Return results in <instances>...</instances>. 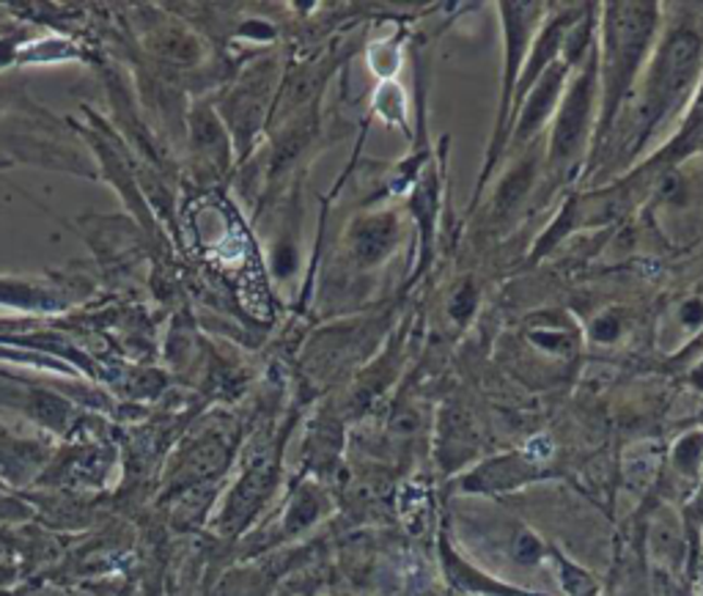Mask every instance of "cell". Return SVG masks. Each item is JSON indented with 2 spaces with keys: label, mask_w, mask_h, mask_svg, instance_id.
<instances>
[{
  "label": "cell",
  "mask_w": 703,
  "mask_h": 596,
  "mask_svg": "<svg viewBox=\"0 0 703 596\" xmlns=\"http://www.w3.org/2000/svg\"><path fill=\"white\" fill-rule=\"evenodd\" d=\"M654 28V7H610L607 14V36H605V88H607V115L610 119L621 99L623 88L629 86V77L635 72L638 61L643 56L649 34Z\"/></svg>",
  "instance_id": "6da1fadb"
},
{
  "label": "cell",
  "mask_w": 703,
  "mask_h": 596,
  "mask_svg": "<svg viewBox=\"0 0 703 596\" xmlns=\"http://www.w3.org/2000/svg\"><path fill=\"white\" fill-rule=\"evenodd\" d=\"M698 50H701V45H698L695 34H690V31H679L674 39L665 41L663 52L654 63L652 81H649V94L646 102H643V124L652 126L687 92L692 75H695Z\"/></svg>",
  "instance_id": "7a4b0ae2"
},
{
  "label": "cell",
  "mask_w": 703,
  "mask_h": 596,
  "mask_svg": "<svg viewBox=\"0 0 703 596\" xmlns=\"http://www.w3.org/2000/svg\"><path fill=\"white\" fill-rule=\"evenodd\" d=\"M591 99H594V66L574 83V88L569 92L567 102L560 108L558 126H555V141H553V157H569L580 144L583 135L585 119H589Z\"/></svg>",
  "instance_id": "3957f363"
},
{
  "label": "cell",
  "mask_w": 703,
  "mask_h": 596,
  "mask_svg": "<svg viewBox=\"0 0 703 596\" xmlns=\"http://www.w3.org/2000/svg\"><path fill=\"white\" fill-rule=\"evenodd\" d=\"M396 234V220L390 215H377V218H366L363 223H357L355 234H352V247L355 256L363 264H377L379 258H385L393 247Z\"/></svg>",
  "instance_id": "277c9868"
},
{
  "label": "cell",
  "mask_w": 703,
  "mask_h": 596,
  "mask_svg": "<svg viewBox=\"0 0 703 596\" xmlns=\"http://www.w3.org/2000/svg\"><path fill=\"white\" fill-rule=\"evenodd\" d=\"M560 81H563V66H553V70L542 77L536 94H533L531 102H528V108H525V113H522L520 138H528V135H531V132L542 124V119L547 115V110L553 108L555 97H558Z\"/></svg>",
  "instance_id": "5b68a950"
},
{
  "label": "cell",
  "mask_w": 703,
  "mask_h": 596,
  "mask_svg": "<svg viewBox=\"0 0 703 596\" xmlns=\"http://www.w3.org/2000/svg\"><path fill=\"white\" fill-rule=\"evenodd\" d=\"M531 179H533V166L531 162H525V166L517 168L514 173H509V179H506L504 184H500L498 190V202H495V207H498L500 215L511 212V209L520 204V198L525 195V190L531 187Z\"/></svg>",
  "instance_id": "8992f818"
},
{
  "label": "cell",
  "mask_w": 703,
  "mask_h": 596,
  "mask_svg": "<svg viewBox=\"0 0 703 596\" xmlns=\"http://www.w3.org/2000/svg\"><path fill=\"white\" fill-rule=\"evenodd\" d=\"M473 308H475V289L470 287V283H464L462 289H459L457 294H453L451 300V316L453 319L464 321L473 316Z\"/></svg>",
  "instance_id": "52a82bcc"
},
{
  "label": "cell",
  "mask_w": 703,
  "mask_h": 596,
  "mask_svg": "<svg viewBox=\"0 0 703 596\" xmlns=\"http://www.w3.org/2000/svg\"><path fill=\"white\" fill-rule=\"evenodd\" d=\"M618 330H621V325H618L613 316H605V319H599L594 325V339L596 341H613L618 336Z\"/></svg>",
  "instance_id": "ba28073f"
},
{
  "label": "cell",
  "mask_w": 703,
  "mask_h": 596,
  "mask_svg": "<svg viewBox=\"0 0 703 596\" xmlns=\"http://www.w3.org/2000/svg\"><path fill=\"white\" fill-rule=\"evenodd\" d=\"M681 321L687 327H698L703 321V303L701 300H690V303L681 305Z\"/></svg>",
  "instance_id": "9c48e42d"
}]
</instances>
